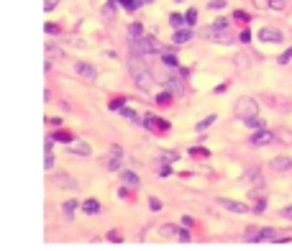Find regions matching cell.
I'll list each match as a JSON object with an SVG mask.
<instances>
[{
  "mask_svg": "<svg viewBox=\"0 0 292 251\" xmlns=\"http://www.w3.org/2000/svg\"><path fill=\"white\" fill-rule=\"evenodd\" d=\"M131 72H133V82H136V87H138V90H151V85H154V75H151V72L146 69V67H133L131 64Z\"/></svg>",
  "mask_w": 292,
  "mask_h": 251,
  "instance_id": "1",
  "label": "cell"
},
{
  "mask_svg": "<svg viewBox=\"0 0 292 251\" xmlns=\"http://www.w3.org/2000/svg\"><path fill=\"white\" fill-rule=\"evenodd\" d=\"M236 115L241 118V121H243V118H251V115H256L259 113V102L254 100V98H241L238 102H236Z\"/></svg>",
  "mask_w": 292,
  "mask_h": 251,
  "instance_id": "2",
  "label": "cell"
},
{
  "mask_svg": "<svg viewBox=\"0 0 292 251\" xmlns=\"http://www.w3.org/2000/svg\"><path fill=\"white\" fill-rule=\"evenodd\" d=\"M133 47L138 49V54H159V41L154 36H138V39H133Z\"/></svg>",
  "mask_w": 292,
  "mask_h": 251,
  "instance_id": "3",
  "label": "cell"
},
{
  "mask_svg": "<svg viewBox=\"0 0 292 251\" xmlns=\"http://www.w3.org/2000/svg\"><path fill=\"white\" fill-rule=\"evenodd\" d=\"M277 239V231L274 228H256L246 233V241L249 244H261V241H274Z\"/></svg>",
  "mask_w": 292,
  "mask_h": 251,
  "instance_id": "4",
  "label": "cell"
},
{
  "mask_svg": "<svg viewBox=\"0 0 292 251\" xmlns=\"http://www.w3.org/2000/svg\"><path fill=\"white\" fill-rule=\"evenodd\" d=\"M74 75L82 77V80L95 82V80H98V69L92 67V64H87V62H77V64H74Z\"/></svg>",
  "mask_w": 292,
  "mask_h": 251,
  "instance_id": "5",
  "label": "cell"
},
{
  "mask_svg": "<svg viewBox=\"0 0 292 251\" xmlns=\"http://www.w3.org/2000/svg\"><path fill=\"white\" fill-rule=\"evenodd\" d=\"M259 39L267 41V44H282V41H285L282 31H277V28H269V26H264V28L259 31Z\"/></svg>",
  "mask_w": 292,
  "mask_h": 251,
  "instance_id": "6",
  "label": "cell"
},
{
  "mask_svg": "<svg viewBox=\"0 0 292 251\" xmlns=\"http://www.w3.org/2000/svg\"><path fill=\"white\" fill-rule=\"evenodd\" d=\"M218 202H221V208H226V210H231V213H249V205H243V202H238V200H231V198H218Z\"/></svg>",
  "mask_w": 292,
  "mask_h": 251,
  "instance_id": "7",
  "label": "cell"
},
{
  "mask_svg": "<svg viewBox=\"0 0 292 251\" xmlns=\"http://www.w3.org/2000/svg\"><path fill=\"white\" fill-rule=\"evenodd\" d=\"M249 141H251V146H267V144L274 141V134H272V131H267V128H259Z\"/></svg>",
  "mask_w": 292,
  "mask_h": 251,
  "instance_id": "8",
  "label": "cell"
},
{
  "mask_svg": "<svg viewBox=\"0 0 292 251\" xmlns=\"http://www.w3.org/2000/svg\"><path fill=\"white\" fill-rule=\"evenodd\" d=\"M69 154H77V156H90V154H92V146H90L87 141H80V139H77V141H72V144H69Z\"/></svg>",
  "mask_w": 292,
  "mask_h": 251,
  "instance_id": "9",
  "label": "cell"
},
{
  "mask_svg": "<svg viewBox=\"0 0 292 251\" xmlns=\"http://www.w3.org/2000/svg\"><path fill=\"white\" fill-rule=\"evenodd\" d=\"M120 156H123L120 146H111V156H108V169H111V172L120 169Z\"/></svg>",
  "mask_w": 292,
  "mask_h": 251,
  "instance_id": "10",
  "label": "cell"
},
{
  "mask_svg": "<svg viewBox=\"0 0 292 251\" xmlns=\"http://www.w3.org/2000/svg\"><path fill=\"white\" fill-rule=\"evenodd\" d=\"M57 185L64 187V190H77V187H80V182H77L74 177L64 174V172H57Z\"/></svg>",
  "mask_w": 292,
  "mask_h": 251,
  "instance_id": "11",
  "label": "cell"
},
{
  "mask_svg": "<svg viewBox=\"0 0 292 251\" xmlns=\"http://www.w3.org/2000/svg\"><path fill=\"white\" fill-rule=\"evenodd\" d=\"M272 169H274V172H290V169H292V159H290V156H277V159H272Z\"/></svg>",
  "mask_w": 292,
  "mask_h": 251,
  "instance_id": "12",
  "label": "cell"
},
{
  "mask_svg": "<svg viewBox=\"0 0 292 251\" xmlns=\"http://www.w3.org/2000/svg\"><path fill=\"white\" fill-rule=\"evenodd\" d=\"M192 39V31L190 28H175V34H172V41L175 44H187Z\"/></svg>",
  "mask_w": 292,
  "mask_h": 251,
  "instance_id": "13",
  "label": "cell"
},
{
  "mask_svg": "<svg viewBox=\"0 0 292 251\" xmlns=\"http://www.w3.org/2000/svg\"><path fill=\"white\" fill-rule=\"evenodd\" d=\"M241 180L249 182V185H261V182H264V180H261V172H259V169H246Z\"/></svg>",
  "mask_w": 292,
  "mask_h": 251,
  "instance_id": "14",
  "label": "cell"
},
{
  "mask_svg": "<svg viewBox=\"0 0 292 251\" xmlns=\"http://www.w3.org/2000/svg\"><path fill=\"white\" fill-rule=\"evenodd\" d=\"M77 208H80V202H77V200H64V205H61V213H64L67 220H72V215H74Z\"/></svg>",
  "mask_w": 292,
  "mask_h": 251,
  "instance_id": "15",
  "label": "cell"
},
{
  "mask_svg": "<svg viewBox=\"0 0 292 251\" xmlns=\"http://www.w3.org/2000/svg\"><path fill=\"white\" fill-rule=\"evenodd\" d=\"M157 159L162 161V164H175V161H179V154L177 151H159Z\"/></svg>",
  "mask_w": 292,
  "mask_h": 251,
  "instance_id": "16",
  "label": "cell"
},
{
  "mask_svg": "<svg viewBox=\"0 0 292 251\" xmlns=\"http://www.w3.org/2000/svg\"><path fill=\"white\" fill-rule=\"evenodd\" d=\"M82 210H85L87 215H95V213H100V202H98L95 198H90V200L82 202Z\"/></svg>",
  "mask_w": 292,
  "mask_h": 251,
  "instance_id": "17",
  "label": "cell"
},
{
  "mask_svg": "<svg viewBox=\"0 0 292 251\" xmlns=\"http://www.w3.org/2000/svg\"><path fill=\"white\" fill-rule=\"evenodd\" d=\"M179 226H175V223H167V226H162L159 228V236H164V239H169V236H175V239H177V236H179Z\"/></svg>",
  "mask_w": 292,
  "mask_h": 251,
  "instance_id": "18",
  "label": "cell"
},
{
  "mask_svg": "<svg viewBox=\"0 0 292 251\" xmlns=\"http://www.w3.org/2000/svg\"><path fill=\"white\" fill-rule=\"evenodd\" d=\"M46 56H49V59H57V62H59V59H64V51H61L59 47H54V44H46Z\"/></svg>",
  "mask_w": 292,
  "mask_h": 251,
  "instance_id": "19",
  "label": "cell"
},
{
  "mask_svg": "<svg viewBox=\"0 0 292 251\" xmlns=\"http://www.w3.org/2000/svg\"><path fill=\"white\" fill-rule=\"evenodd\" d=\"M128 36H131V41H133V39H138V36H144V26L138 23V21H133V23L128 26Z\"/></svg>",
  "mask_w": 292,
  "mask_h": 251,
  "instance_id": "20",
  "label": "cell"
},
{
  "mask_svg": "<svg viewBox=\"0 0 292 251\" xmlns=\"http://www.w3.org/2000/svg\"><path fill=\"white\" fill-rule=\"evenodd\" d=\"M243 123L249 126V128H254V131H259V128H264V121H261L259 115H251V118H243Z\"/></svg>",
  "mask_w": 292,
  "mask_h": 251,
  "instance_id": "21",
  "label": "cell"
},
{
  "mask_svg": "<svg viewBox=\"0 0 292 251\" xmlns=\"http://www.w3.org/2000/svg\"><path fill=\"white\" fill-rule=\"evenodd\" d=\"M164 85H167V90L172 93V95H179L182 93V82L179 80H164Z\"/></svg>",
  "mask_w": 292,
  "mask_h": 251,
  "instance_id": "22",
  "label": "cell"
},
{
  "mask_svg": "<svg viewBox=\"0 0 292 251\" xmlns=\"http://www.w3.org/2000/svg\"><path fill=\"white\" fill-rule=\"evenodd\" d=\"M118 113H120L123 118H128V121H133V123H144V121H138V113H133V110H128L126 105H123V108H120Z\"/></svg>",
  "mask_w": 292,
  "mask_h": 251,
  "instance_id": "23",
  "label": "cell"
},
{
  "mask_svg": "<svg viewBox=\"0 0 292 251\" xmlns=\"http://www.w3.org/2000/svg\"><path fill=\"white\" fill-rule=\"evenodd\" d=\"M169 26H172V28H182V26H184V16H179V13H172V16H169Z\"/></svg>",
  "mask_w": 292,
  "mask_h": 251,
  "instance_id": "24",
  "label": "cell"
},
{
  "mask_svg": "<svg viewBox=\"0 0 292 251\" xmlns=\"http://www.w3.org/2000/svg\"><path fill=\"white\" fill-rule=\"evenodd\" d=\"M123 182H126L128 187H138V177L133 172H123Z\"/></svg>",
  "mask_w": 292,
  "mask_h": 251,
  "instance_id": "25",
  "label": "cell"
},
{
  "mask_svg": "<svg viewBox=\"0 0 292 251\" xmlns=\"http://www.w3.org/2000/svg\"><path fill=\"white\" fill-rule=\"evenodd\" d=\"M195 21H197V10L190 8L187 13H184V23H187V26H195Z\"/></svg>",
  "mask_w": 292,
  "mask_h": 251,
  "instance_id": "26",
  "label": "cell"
},
{
  "mask_svg": "<svg viewBox=\"0 0 292 251\" xmlns=\"http://www.w3.org/2000/svg\"><path fill=\"white\" fill-rule=\"evenodd\" d=\"M228 23H231L228 18H215V21H213V28H215V31H226Z\"/></svg>",
  "mask_w": 292,
  "mask_h": 251,
  "instance_id": "27",
  "label": "cell"
},
{
  "mask_svg": "<svg viewBox=\"0 0 292 251\" xmlns=\"http://www.w3.org/2000/svg\"><path fill=\"white\" fill-rule=\"evenodd\" d=\"M213 123H215V115H208L205 121H200L195 128H197V131H205V128H208V126H213Z\"/></svg>",
  "mask_w": 292,
  "mask_h": 251,
  "instance_id": "28",
  "label": "cell"
},
{
  "mask_svg": "<svg viewBox=\"0 0 292 251\" xmlns=\"http://www.w3.org/2000/svg\"><path fill=\"white\" fill-rule=\"evenodd\" d=\"M162 59H164V64H167V67H177V64H179V59H177L175 54H164Z\"/></svg>",
  "mask_w": 292,
  "mask_h": 251,
  "instance_id": "29",
  "label": "cell"
},
{
  "mask_svg": "<svg viewBox=\"0 0 292 251\" xmlns=\"http://www.w3.org/2000/svg\"><path fill=\"white\" fill-rule=\"evenodd\" d=\"M234 18H236V21H241V23H249V21H251L246 10H236V13H234Z\"/></svg>",
  "mask_w": 292,
  "mask_h": 251,
  "instance_id": "30",
  "label": "cell"
},
{
  "mask_svg": "<svg viewBox=\"0 0 292 251\" xmlns=\"http://www.w3.org/2000/svg\"><path fill=\"white\" fill-rule=\"evenodd\" d=\"M108 241H113V244H120V241H123V236H120V233H118V231L113 228V231H108Z\"/></svg>",
  "mask_w": 292,
  "mask_h": 251,
  "instance_id": "31",
  "label": "cell"
},
{
  "mask_svg": "<svg viewBox=\"0 0 292 251\" xmlns=\"http://www.w3.org/2000/svg\"><path fill=\"white\" fill-rule=\"evenodd\" d=\"M44 167H46V169H54V154H52V149H46V161H44Z\"/></svg>",
  "mask_w": 292,
  "mask_h": 251,
  "instance_id": "32",
  "label": "cell"
},
{
  "mask_svg": "<svg viewBox=\"0 0 292 251\" xmlns=\"http://www.w3.org/2000/svg\"><path fill=\"white\" fill-rule=\"evenodd\" d=\"M123 105H126V98H116V100L111 102V110H120Z\"/></svg>",
  "mask_w": 292,
  "mask_h": 251,
  "instance_id": "33",
  "label": "cell"
},
{
  "mask_svg": "<svg viewBox=\"0 0 292 251\" xmlns=\"http://www.w3.org/2000/svg\"><path fill=\"white\" fill-rule=\"evenodd\" d=\"M208 8H210V10H223V8H226V0H213Z\"/></svg>",
  "mask_w": 292,
  "mask_h": 251,
  "instance_id": "34",
  "label": "cell"
},
{
  "mask_svg": "<svg viewBox=\"0 0 292 251\" xmlns=\"http://www.w3.org/2000/svg\"><path fill=\"white\" fill-rule=\"evenodd\" d=\"M57 3H59V0H44V10H46V13H52V10L57 8Z\"/></svg>",
  "mask_w": 292,
  "mask_h": 251,
  "instance_id": "35",
  "label": "cell"
},
{
  "mask_svg": "<svg viewBox=\"0 0 292 251\" xmlns=\"http://www.w3.org/2000/svg\"><path fill=\"white\" fill-rule=\"evenodd\" d=\"M149 208H151V210H162V200H157V198H149Z\"/></svg>",
  "mask_w": 292,
  "mask_h": 251,
  "instance_id": "36",
  "label": "cell"
},
{
  "mask_svg": "<svg viewBox=\"0 0 292 251\" xmlns=\"http://www.w3.org/2000/svg\"><path fill=\"white\" fill-rule=\"evenodd\" d=\"M269 8L272 10H282L285 8V0H269Z\"/></svg>",
  "mask_w": 292,
  "mask_h": 251,
  "instance_id": "37",
  "label": "cell"
},
{
  "mask_svg": "<svg viewBox=\"0 0 292 251\" xmlns=\"http://www.w3.org/2000/svg\"><path fill=\"white\" fill-rule=\"evenodd\" d=\"M177 239H179L182 244H187V241H190V233H187V228H184V226H182V231H179V236H177Z\"/></svg>",
  "mask_w": 292,
  "mask_h": 251,
  "instance_id": "38",
  "label": "cell"
},
{
  "mask_svg": "<svg viewBox=\"0 0 292 251\" xmlns=\"http://www.w3.org/2000/svg\"><path fill=\"white\" fill-rule=\"evenodd\" d=\"M290 59H292V49H287V51H285V54H282L280 59H277V62H280V64H287Z\"/></svg>",
  "mask_w": 292,
  "mask_h": 251,
  "instance_id": "39",
  "label": "cell"
},
{
  "mask_svg": "<svg viewBox=\"0 0 292 251\" xmlns=\"http://www.w3.org/2000/svg\"><path fill=\"white\" fill-rule=\"evenodd\" d=\"M238 39H241V44H249V41H251V31H241Z\"/></svg>",
  "mask_w": 292,
  "mask_h": 251,
  "instance_id": "40",
  "label": "cell"
},
{
  "mask_svg": "<svg viewBox=\"0 0 292 251\" xmlns=\"http://www.w3.org/2000/svg\"><path fill=\"white\" fill-rule=\"evenodd\" d=\"M46 34H59V26H54V23H46Z\"/></svg>",
  "mask_w": 292,
  "mask_h": 251,
  "instance_id": "41",
  "label": "cell"
},
{
  "mask_svg": "<svg viewBox=\"0 0 292 251\" xmlns=\"http://www.w3.org/2000/svg\"><path fill=\"white\" fill-rule=\"evenodd\" d=\"M182 226H184V228H192V218L184 215V218H182Z\"/></svg>",
  "mask_w": 292,
  "mask_h": 251,
  "instance_id": "42",
  "label": "cell"
},
{
  "mask_svg": "<svg viewBox=\"0 0 292 251\" xmlns=\"http://www.w3.org/2000/svg\"><path fill=\"white\" fill-rule=\"evenodd\" d=\"M254 210H256V213H264V210H267V202H264V200H261V202L256 205V208H254Z\"/></svg>",
  "mask_w": 292,
  "mask_h": 251,
  "instance_id": "43",
  "label": "cell"
},
{
  "mask_svg": "<svg viewBox=\"0 0 292 251\" xmlns=\"http://www.w3.org/2000/svg\"><path fill=\"white\" fill-rule=\"evenodd\" d=\"M159 174H162V177H169V164H162V169H159Z\"/></svg>",
  "mask_w": 292,
  "mask_h": 251,
  "instance_id": "44",
  "label": "cell"
},
{
  "mask_svg": "<svg viewBox=\"0 0 292 251\" xmlns=\"http://www.w3.org/2000/svg\"><path fill=\"white\" fill-rule=\"evenodd\" d=\"M236 64L238 67H246V56H236Z\"/></svg>",
  "mask_w": 292,
  "mask_h": 251,
  "instance_id": "45",
  "label": "cell"
},
{
  "mask_svg": "<svg viewBox=\"0 0 292 251\" xmlns=\"http://www.w3.org/2000/svg\"><path fill=\"white\" fill-rule=\"evenodd\" d=\"M254 3H256L259 8H264V5H269V0H254Z\"/></svg>",
  "mask_w": 292,
  "mask_h": 251,
  "instance_id": "46",
  "label": "cell"
},
{
  "mask_svg": "<svg viewBox=\"0 0 292 251\" xmlns=\"http://www.w3.org/2000/svg\"><path fill=\"white\" fill-rule=\"evenodd\" d=\"M282 215H285V218H292V208H285V210H282Z\"/></svg>",
  "mask_w": 292,
  "mask_h": 251,
  "instance_id": "47",
  "label": "cell"
},
{
  "mask_svg": "<svg viewBox=\"0 0 292 251\" xmlns=\"http://www.w3.org/2000/svg\"><path fill=\"white\" fill-rule=\"evenodd\" d=\"M146 3H149V0H146Z\"/></svg>",
  "mask_w": 292,
  "mask_h": 251,
  "instance_id": "48",
  "label": "cell"
}]
</instances>
